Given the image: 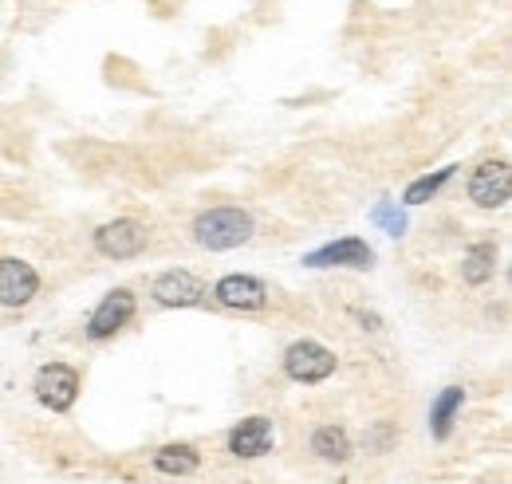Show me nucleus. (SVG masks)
Here are the masks:
<instances>
[{"label": "nucleus", "mask_w": 512, "mask_h": 484, "mask_svg": "<svg viewBox=\"0 0 512 484\" xmlns=\"http://www.w3.org/2000/svg\"><path fill=\"white\" fill-rule=\"evenodd\" d=\"M253 213L241 205H213L193 217V241L209 252H233L253 241Z\"/></svg>", "instance_id": "nucleus-1"}, {"label": "nucleus", "mask_w": 512, "mask_h": 484, "mask_svg": "<svg viewBox=\"0 0 512 484\" xmlns=\"http://www.w3.org/2000/svg\"><path fill=\"white\" fill-rule=\"evenodd\" d=\"M339 370V359L331 347H323L316 339H296L288 351H284V374L300 386H320L331 374Z\"/></svg>", "instance_id": "nucleus-2"}, {"label": "nucleus", "mask_w": 512, "mask_h": 484, "mask_svg": "<svg viewBox=\"0 0 512 484\" xmlns=\"http://www.w3.org/2000/svg\"><path fill=\"white\" fill-rule=\"evenodd\" d=\"M134 311H138L134 292H130V288H111L103 300L95 303V311L87 315V331H83V335H87L91 343H107V339H115L130 319H134Z\"/></svg>", "instance_id": "nucleus-3"}, {"label": "nucleus", "mask_w": 512, "mask_h": 484, "mask_svg": "<svg viewBox=\"0 0 512 484\" xmlns=\"http://www.w3.org/2000/svg\"><path fill=\"white\" fill-rule=\"evenodd\" d=\"M146 244H150V229L134 217H115L95 229V252L107 260H134L146 252Z\"/></svg>", "instance_id": "nucleus-4"}, {"label": "nucleus", "mask_w": 512, "mask_h": 484, "mask_svg": "<svg viewBox=\"0 0 512 484\" xmlns=\"http://www.w3.org/2000/svg\"><path fill=\"white\" fill-rule=\"evenodd\" d=\"M32 390H36V402L44 406V410H52V414H67L71 406H75V398H79V370L67 363H48L36 370V382H32Z\"/></svg>", "instance_id": "nucleus-5"}, {"label": "nucleus", "mask_w": 512, "mask_h": 484, "mask_svg": "<svg viewBox=\"0 0 512 484\" xmlns=\"http://www.w3.org/2000/svg\"><path fill=\"white\" fill-rule=\"evenodd\" d=\"M150 296H154L158 307H201L209 300V284L201 276L186 272V268H170V272L154 276Z\"/></svg>", "instance_id": "nucleus-6"}, {"label": "nucleus", "mask_w": 512, "mask_h": 484, "mask_svg": "<svg viewBox=\"0 0 512 484\" xmlns=\"http://www.w3.org/2000/svg\"><path fill=\"white\" fill-rule=\"evenodd\" d=\"M40 296V272L20 256H0V307L20 311Z\"/></svg>", "instance_id": "nucleus-7"}, {"label": "nucleus", "mask_w": 512, "mask_h": 484, "mask_svg": "<svg viewBox=\"0 0 512 484\" xmlns=\"http://www.w3.org/2000/svg\"><path fill=\"white\" fill-rule=\"evenodd\" d=\"M304 264L308 268H355V272H367V268H375V248L363 237H339V241H327L316 252H308Z\"/></svg>", "instance_id": "nucleus-8"}, {"label": "nucleus", "mask_w": 512, "mask_h": 484, "mask_svg": "<svg viewBox=\"0 0 512 484\" xmlns=\"http://www.w3.org/2000/svg\"><path fill=\"white\" fill-rule=\"evenodd\" d=\"M512 197V174L509 162H481L473 174H469V201L477 209H505Z\"/></svg>", "instance_id": "nucleus-9"}, {"label": "nucleus", "mask_w": 512, "mask_h": 484, "mask_svg": "<svg viewBox=\"0 0 512 484\" xmlns=\"http://www.w3.org/2000/svg\"><path fill=\"white\" fill-rule=\"evenodd\" d=\"M272 445H276V429L268 418H245V422H237L229 429V437H225V449L237 457V461H260V457H268L272 453Z\"/></svg>", "instance_id": "nucleus-10"}, {"label": "nucleus", "mask_w": 512, "mask_h": 484, "mask_svg": "<svg viewBox=\"0 0 512 484\" xmlns=\"http://www.w3.org/2000/svg\"><path fill=\"white\" fill-rule=\"evenodd\" d=\"M213 300L221 303V307H229V311H260L268 303V288L256 276L229 272V276H221L213 284Z\"/></svg>", "instance_id": "nucleus-11"}, {"label": "nucleus", "mask_w": 512, "mask_h": 484, "mask_svg": "<svg viewBox=\"0 0 512 484\" xmlns=\"http://www.w3.org/2000/svg\"><path fill=\"white\" fill-rule=\"evenodd\" d=\"M312 453L320 457L323 465H347V461L355 457V441H351V433L339 422L316 425V433H312Z\"/></svg>", "instance_id": "nucleus-12"}, {"label": "nucleus", "mask_w": 512, "mask_h": 484, "mask_svg": "<svg viewBox=\"0 0 512 484\" xmlns=\"http://www.w3.org/2000/svg\"><path fill=\"white\" fill-rule=\"evenodd\" d=\"M150 465L162 477H193L201 469V453H197V445H190V441H170V445H162L154 453Z\"/></svg>", "instance_id": "nucleus-13"}, {"label": "nucleus", "mask_w": 512, "mask_h": 484, "mask_svg": "<svg viewBox=\"0 0 512 484\" xmlns=\"http://www.w3.org/2000/svg\"><path fill=\"white\" fill-rule=\"evenodd\" d=\"M493 276H497V248L489 241L469 244L465 256H461V280L473 284V288H481V284H489Z\"/></svg>", "instance_id": "nucleus-14"}, {"label": "nucleus", "mask_w": 512, "mask_h": 484, "mask_svg": "<svg viewBox=\"0 0 512 484\" xmlns=\"http://www.w3.org/2000/svg\"><path fill=\"white\" fill-rule=\"evenodd\" d=\"M461 406H465V390L461 386H446L434 398V406H430V437L434 441H446L449 433H453V422H457Z\"/></svg>", "instance_id": "nucleus-15"}, {"label": "nucleus", "mask_w": 512, "mask_h": 484, "mask_svg": "<svg viewBox=\"0 0 512 484\" xmlns=\"http://www.w3.org/2000/svg\"><path fill=\"white\" fill-rule=\"evenodd\" d=\"M453 174H457V166H442V170H434V174H422V178H414V182L406 185V193H402V205H422V201H430V197H438L449 182H453Z\"/></svg>", "instance_id": "nucleus-16"}, {"label": "nucleus", "mask_w": 512, "mask_h": 484, "mask_svg": "<svg viewBox=\"0 0 512 484\" xmlns=\"http://www.w3.org/2000/svg\"><path fill=\"white\" fill-rule=\"evenodd\" d=\"M363 445H367V453H375V457H383L390 453L394 445H398V425L394 422H371L367 425V433H363Z\"/></svg>", "instance_id": "nucleus-17"}, {"label": "nucleus", "mask_w": 512, "mask_h": 484, "mask_svg": "<svg viewBox=\"0 0 512 484\" xmlns=\"http://www.w3.org/2000/svg\"><path fill=\"white\" fill-rule=\"evenodd\" d=\"M371 221H375V225H383L390 237H402V233H406V209H398V201H383V205H375Z\"/></svg>", "instance_id": "nucleus-18"}, {"label": "nucleus", "mask_w": 512, "mask_h": 484, "mask_svg": "<svg viewBox=\"0 0 512 484\" xmlns=\"http://www.w3.org/2000/svg\"><path fill=\"white\" fill-rule=\"evenodd\" d=\"M359 323H363L367 331H383V319H379L375 311H359Z\"/></svg>", "instance_id": "nucleus-19"}]
</instances>
